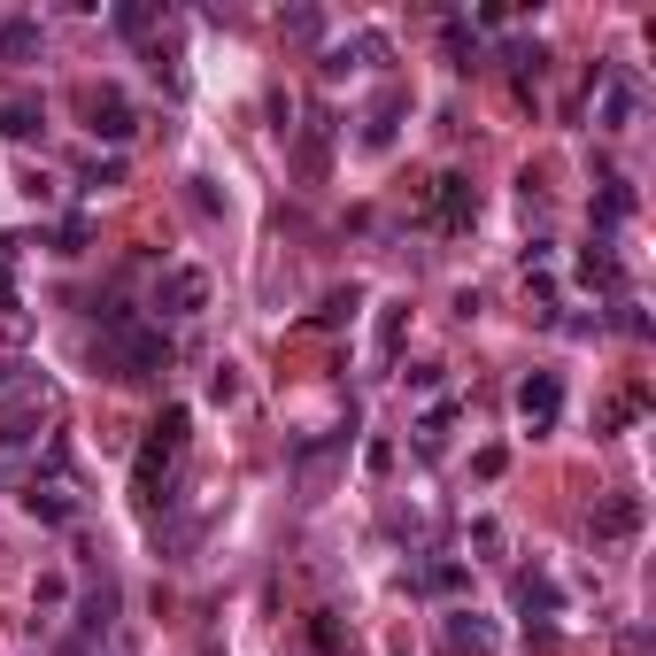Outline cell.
<instances>
[{
	"label": "cell",
	"mask_w": 656,
	"mask_h": 656,
	"mask_svg": "<svg viewBox=\"0 0 656 656\" xmlns=\"http://www.w3.org/2000/svg\"><path fill=\"white\" fill-rule=\"evenodd\" d=\"M634 525H642V502H634V494H618V502L595 509V533H603V541H618V533H634Z\"/></svg>",
	"instance_id": "13"
},
{
	"label": "cell",
	"mask_w": 656,
	"mask_h": 656,
	"mask_svg": "<svg viewBox=\"0 0 656 656\" xmlns=\"http://www.w3.org/2000/svg\"><path fill=\"white\" fill-rule=\"evenodd\" d=\"M109 363H117V379H163L170 371V340L163 325H140L124 302H109Z\"/></svg>",
	"instance_id": "1"
},
{
	"label": "cell",
	"mask_w": 656,
	"mask_h": 656,
	"mask_svg": "<svg viewBox=\"0 0 656 656\" xmlns=\"http://www.w3.org/2000/svg\"><path fill=\"white\" fill-rule=\"evenodd\" d=\"M0 124H8L16 140H31V132L47 124V109H39V101H0Z\"/></svg>",
	"instance_id": "15"
},
{
	"label": "cell",
	"mask_w": 656,
	"mask_h": 656,
	"mask_svg": "<svg viewBox=\"0 0 656 656\" xmlns=\"http://www.w3.org/2000/svg\"><path fill=\"white\" fill-rule=\"evenodd\" d=\"M117 31H132V39H148V31H155V8H117Z\"/></svg>",
	"instance_id": "21"
},
{
	"label": "cell",
	"mask_w": 656,
	"mask_h": 656,
	"mask_svg": "<svg viewBox=\"0 0 656 656\" xmlns=\"http://www.w3.org/2000/svg\"><path fill=\"white\" fill-rule=\"evenodd\" d=\"M472 548H487V556L502 548V525H494V517H472Z\"/></svg>",
	"instance_id": "24"
},
{
	"label": "cell",
	"mask_w": 656,
	"mask_h": 656,
	"mask_svg": "<svg viewBox=\"0 0 656 656\" xmlns=\"http://www.w3.org/2000/svg\"><path fill=\"white\" fill-rule=\"evenodd\" d=\"M355 302H363V294H355V286H340V294H325V310H317V325H340V317H347V310H355Z\"/></svg>",
	"instance_id": "20"
},
{
	"label": "cell",
	"mask_w": 656,
	"mask_h": 656,
	"mask_svg": "<svg viewBox=\"0 0 656 656\" xmlns=\"http://www.w3.org/2000/svg\"><path fill=\"white\" fill-rule=\"evenodd\" d=\"M595 124L603 132H634V117H642V78L634 70H595Z\"/></svg>",
	"instance_id": "3"
},
{
	"label": "cell",
	"mask_w": 656,
	"mask_h": 656,
	"mask_svg": "<svg viewBox=\"0 0 656 656\" xmlns=\"http://www.w3.org/2000/svg\"><path fill=\"white\" fill-rule=\"evenodd\" d=\"M23 509H31L39 525H70V517H78V494L54 472V480H31V487H23Z\"/></svg>",
	"instance_id": "7"
},
{
	"label": "cell",
	"mask_w": 656,
	"mask_h": 656,
	"mask_svg": "<svg viewBox=\"0 0 656 656\" xmlns=\"http://www.w3.org/2000/svg\"><path fill=\"white\" fill-rule=\"evenodd\" d=\"M579 279H587V286H603V294H618V286H626V279H618V263H610L603 248H587V255H579Z\"/></svg>",
	"instance_id": "14"
},
{
	"label": "cell",
	"mask_w": 656,
	"mask_h": 656,
	"mask_svg": "<svg viewBox=\"0 0 656 656\" xmlns=\"http://www.w3.org/2000/svg\"><path fill=\"white\" fill-rule=\"evenodd\" d=\"M209 394H216V402H240V371H232V363H216V379H209Z\"/></svg>",
	"instance_id": "22"
},
{
	"label": "cell",
	"mask_w": 656,
	"mask_h": 656,
	"mask_svg": "<svg viewBox=\"0 0 656 656\" xmlns=\"http://www.w3.org/2000/svg\"><path fill=\"white\" fill-rule=\"evenodd\" d=\"M85 132L109 140V148H124V140L140 132V117H132V101H124L117 85H101V93H85Z\"/></svg>",
	"instance_id": "4"
},
{
	"label": "cell",
	"mask_w": 656,
	"mask_h": 656,
	"mask_svg": "<svg viewBox=\"0 0 656 656\" xmlns=\"http://www.w3.org/2000/svg\"><path fill=\"white\" fill-rule=\"evenodd\" d=\"M85 185H93V193H109V185H124V163H117V155H101V163H85Z\"/></svg>",
	"instance_id": "19"
},
{
	"label": "cell",
	"mask_w": 656,
	"mask_h": 656,
	"mask_svg": "<svg viewBox=\"0 0 656 656\" xmlns=\"http://www.w3.org/2000/svg\"><path fill=\"white\" fill-rule=\"evenodd\" d=\"M185 433H193V410L185 402H170L163 417L148 425V441H140V494L155 502V487H170V472L185 464Z\"/></svg>",
	"instance_id": "2"
},
{
	"label": "cell",
	"mask_w": 656,
	"mask_h": 656,
	"mask_svg": "<svg viewBox=\"0 0 656 656\" xmlns=\"http://www.w3.org/2000/svg\"><path fill=\"white\" fill-rule=\"evenodd\" d=\"M294 163H302V178H310V185L332 170V117H310V124H302V148H294Z\"/></svg>",
	"instance_id": "9"
},
{
	"label": "cell",
	"mask_w": 656,
	"mask_h": 656,
	"mask_svg": "<svg viewBox=\"0 0 656 656\" xmlns=\"http://www.w3.org/2000/svg\"><path fill=\"white\" fill-rule=\"evenodd\" d=\"M448 54H456V70H472V31L464 23H448Z\"/></svg>",
	"instance_id": "25"
},
{
	"label": "cell",
	"mask_w": 656,
	"mask_h": 656,
	"mask_svg": "<svg viewBox=\"0 0 656 656\" xmlns=\"http://www.w3.org/2000/svg\"><path fill=\"white\" fill-rule=\"evenodd\" d=\"M402 332H410V302H394V310L379 317V347L394 355V347H402Z\"/></svg>",
	"instance_id": "17"
},
{
	"label": "cell",
	"mask_w": 656,
	"mask_h": 656,
	"mask_svg": "<svg viewBox=\"0 0 656 656\" xmlns=\"http://www.w3.org/2000/svg\"><path fill=\"white\" fill-rule=\"evenodd\" d=\"M556 410H564V386H556V371H533V379L517 386V417H525L533 433H548V425H556Z\"/></svg>",
	"instance_id": "5"
},
{
	"label": "cell",
	"mask_w": 656,
	"mask_h": 656,
	"mask_svg": "<svg viewBox=\"0 0 656 656\" xmlns=\"http://www.w3.org/2000/svg\"><path fill=\"white\" fill-rule=\"evenodd\" d=\"M155 310H163V317H201V310H209V271H193V263H185V271H170Z\"/></svg>",
	"instance_id": "6"
},
{
	"label": "cell",
	"mask_w": 656,
	"mask_h": 656,
	"mask_svg": "<svg viewBox=\"0 0 656 656\" xmlns=\"http://www.w3.org/2000/svg\"><path fill=\"white\" fill-rule=\"evenodd\" d=\"M62 595H70V579H62V572H47V579H39V610H62Z\"/></svg>",
	"instance_id": "23"
},
{
	"label": "cell",
	"mask_w": 656,
	"mask_h": 656,
	"mask_svg": "<svg viewBox=\"0 0 656 656\" xmlns=\"http://www.w3.org/2000/svg\"><path fill=\"white\" fill-rule=\"evenodd\" d=\"M502 464H509L502 448H480V456H472V472H480V480H502Z\"/></svg>",
	"instance_id": "26"
},
{
	"label": "cell",
	"mask_w": 656,
	"mask_h": 656,
	"mask_svg": "<svg viewBox=\"0 0 656 656\" xmlns=\"http://www.w3.org/2000/svg\"><path fill=\"white\" fill-rule=\"evenodd\" d=\"M433 216H441L448 232H464V224L480 216V193H472V178H456V170H448V178H433Z\"/></svg>",
	"instance_id": "8"
},
{
	"label": "cell",
	"mask_w": 656,
	"mask_h": 656,
	"mask_svg": "<svg viewBox=\"0 0 656 656\" xmlns=\"http://www.w3.org/2000/svg\"><path fill=\"white\" fill-rule=\"evenodd\" d=\"M402 109H410V93H402V85H386V93H379V109H371V124H363V148H386Z\"/></svg>",
	"instance_id": "10"
},
{
	"label": "cell",
	"mask_w": 656,
	"mask_h": 656,
	"mask_svg": "<svg viewBox=\"0 0 656 656\" xmlns=\"http://www.w3.org/2000/svg\"><path fill=\"white\" fill-rule=\"evenodd\" d=\"M448 642H456V649H472V656H487L494 649V626L480 618V610H456V618H448Z\"/></svg>",
	"instance_id": "12"
},
{
	"label": "cell",
	"mask_w": 656,
	"mask_h": 656,
	"mask_svg": "<svg viewBox=\"0 0 656 656\" xmlns=\"http://www.w3.org/2000/svg\"><path fill=\"white\" fill-rule=\"evenodd\" d=\"M448 425H456V410L441 402V410H433V417L417 425V448H425V456H441V448H448Z\"/></svg>",
	"instance_id": "16"
},
{
	"label": "cell",
	"mask_w": 656,
	"mask_h": 656,
	"mask_svg": "<svg viewBox=\"0 0 656 656\" xmlns=\"http://www.w3.org/2000/svg\"><path fill=\"white\" fill-rule=\"evenodd\" d=\"M626 209H634V193H626V185H618V178H610V185H603V201H595V216H603V224H618V216H626Z\"/></svg>",
	"instance_id": "18"
},
{
	"label": "cell",
	"mask_w": 656,
	"mask_h": 656,
	"mask_svg": "<svg viewBox=\"0 0 656 656\" xmlns=\"http://www.w3.org/2000/svg\"><path fill=\"white\" fill-rule=\"evenodd\" d=\"M31 54H39V23L31 16H8L0 23V62H31Z\"/></svg>",
	"instance_id": "11"
}]
</instances>
